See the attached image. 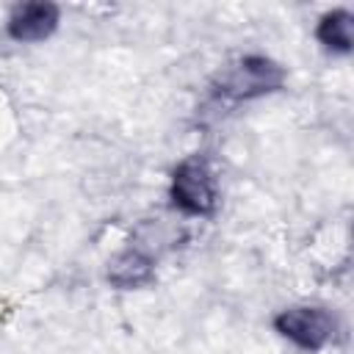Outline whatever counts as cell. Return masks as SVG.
<instances>
[{
  "instance_id": "obj_1",
  "label": "cell",
  "mask_w": 354,
  "mask_h": 354,
  "mask_svg": "<svg viewBox=\"0 0 354 354\" xmlns=\"http://www.w3.org/2000/svg\"><path fill=\"white\" fill-rule=\"evenodd\" d=\"M285 83L288 72L279 61L260 53H249L224 64L210 77V94L221 102H252L282 91Z\"/></svg>"
},
{
  "instance_id": "obj_6",
  "label": "cell",
  "mask_w": 354,
  "mask_h": 354,
  "mask_svg": "<svg viewBox=\"0 0 354 354\" xmlns=\"http://www.w3.org/2000/svg\"><path fill=\"white\" fill-rule=\"evenodd\" d=\"M315 41L321 44L324 53L346 58L354 50V14L348 8H329L318 17L315 30H313Z\"/></svg>"
},
{
  "instance_id": "obj_5",
  "label": "cell",
  "mask_w": 354,
  "mask_h": 354,
  "mask_svg": "<svg viewBox=\"0 0 354 354\" xmlns=\"http://www.w3.org/2000/svg\"><path fill=\"white\" fill-rule=\"evenodd\" d=\"M155 257L130 243L105 263V282L116 290H144L155 282Z\"/></svg>"
},
{
  "instance_id": "obj_3",
  "label": "cell",
  "mask_w": 354,
  "mask_h": 354,
  "mask_svg": "<svg viewBox=\"0 0 354 354\" xmlns=\"http://www.w3.org/2000/svg\"><path fill=\"white\" fill-rule=\"evenodd\" d=\"M271 326L279 337L293 343L301 351H321L329 343H335L340 324L337 315L324 307V304H290L282 307L274 318Z\"/></svg>"
},
{
  "instance_id": "obj_2",
  "label": "cell",
  "mask_w": 354,
  "mask_h": 354,
  "mask_svg": "<svg viewBox=\"0 0 354 354\" xmlns=\"http://www.w3.org/2000/svg\"><path fill=\"white\" fill-rule=\"evenodd\" d=\"M218 180L210 160L199 152L183 158L169 177V205L188 218H213L218 210Z\"/></svg>"
},
{
  "instance_id": "obj_4",
  "label": "cell",
  "mask_w": 354,
  "mask_h": 354,
  "mask_svg": "<svg viewBox=\"0 0 354 354\" xmlns=\"http://www.w3.org/2000/svg\"><path fill=\"white\" fill-rule=\"evenodd\" d=\"M61 25V6L47 0L17 3L6 17V36L17 44H39L55 36Z\"/></svg>"
}]
</instances>
